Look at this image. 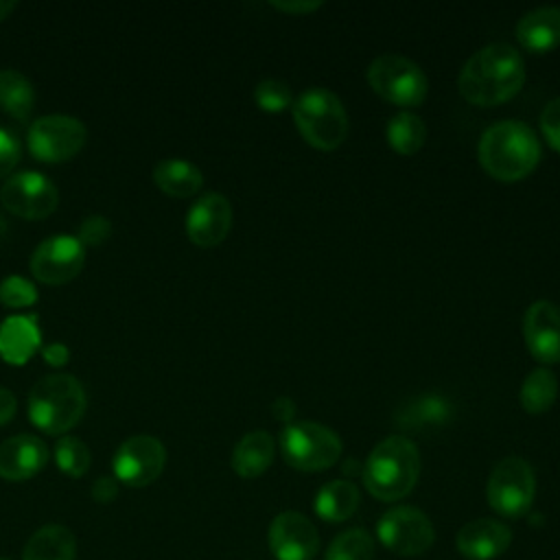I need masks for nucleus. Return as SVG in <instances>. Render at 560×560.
<instances>
[{
	"mask_svg": "<svg viewBox=\"0 0 560 560\" xmlns=\"http://www.w3.org/2000/svg\"><path fill=\"white\" fill-rule=\"evenodd\" d=\"M525 83L521 52L508 42H494L475 50L459 70V94L481 107L510 101Z\"/></svg>",
	"mask_w": 560,
	"mask_h": 560,
	"instance_id": "obj_1",
	"label": "nucleus"
},
{
	"mask_svg": "<svg viewBox=\"0 0 560 560\" xmlns=\"http://www.w3.org/2000/svg\"><path fill=\"white\" fill-rule=\"evenodd\" d=\"M477 155L481 168L501 182H516L529 175L540 160V142L523 120L492 122L479 138Z\"/></svg>",
	"mask_w": 560,
	"mask_h": 560,
	"instance_id": "obj_2",
	"label": "nucleus"
},
{
	"mask_svg": "<svg viewBox=\"0 0 560 560\" xmlns=\"http://www.w3.org/2000/svg\"><path fill=\"white\" fill-rule=\"evenodd\" d=\"M420 475V453L405 435L381 440L363 464V483L381 501H396L411 492Z\"/></svg>",
	"mask_w": 560,
	"mask_h": 560,
	"instance_id": "obj_3",
	"label": "nucleus"
},
{
	"mask_svg": "<svg viewBox=\"0 0 560 560\" xmlns=\"http://www.w3.org/2000/svg\"><path fill=\"white\" fill-rule=\"evenodd\" d=\"M85 407V389L72 374L44 376L28 394V418L48 435H63L77 427Z\"/></svg>",
	"mask_w": 560,
	"mask_h": 560,
	"instance_id": "obj_4",
	"label": "nucleus"
},
{
	"mask_svg": "<svg viewBox=\"0 0 560 560\" xmlns=\"http://www.w3.org/2000/svg\"><path fill=\"white\" fill-rule=\"evenodd\" d=\"M293 120L302 138L322 151L337 149L348 136V114L326 88H308L293 101Z\"/></svg>",
	"mask_w": 560,
	"mask_h": 560,
	"instance_id": "obj_5",
	"label": "nucleus"
},
{
	"mask_svg": "<svg viewBox=\"0 0 560 560\" xmlns=\"http://www.w3.org/2000/svg\"><path fill=\"white\" fill-rule=\"evenodd\" d=\"M341 440L339 435L311 420L289 422L280 433V451L284 462L304 472L326 470L341 457Z\"/></svg>",
	"mask_w": 560,
	"mask_h": 560,
	"instance_id": "obj_6",
	"label": "nucleus"
},
{
	"mask_svg": "<svg viewBox=\"0 0 560 560\" xmlns=\"http://www.w3.org/2000/svg\"><path fill=\"white\" fill-rule=\"evenodd\" d=\"M368 81L381 98L400 107L420 105L429 92V81L422 68L396 52L378 55L368 68Z\"/></svg>",
	"mask_w": 560,
	"mask_h": 560,
	"instance_id": "obj_7",
	"label": "nucleus"
},
{
	"mask_svg": "<svg viewBox=\"0 0 560 560\" xmlns=\"http://www.w3.org/2000/svg\"><path fill=\"white\" fill-rule=\"evenodd\" d=\"M490 508L505 518H521L529 512L536 494V477L532 466L516 455L501 459L486 486Z\"/></svg>",
	"mask_w": 560,
	"mask_h": 560,
	"instance_id": "obj_8",
	"label": "nucleus"
},
{
	"mask_svg": "<svg viewBox=\"0 0 560 560\" xmlns=\"http://www.w3.org/2000/svg\"><path fill=\"white\" fill-rule=\"evenodd\" d=\"M88 131L85 125L66 114H48L39 116L31 127H28V151L39 160V162H66L74 158L83 144H85Z\"/></svg>",
	"mask_w": 560,
	"mask_h": 560,
	"instance_id": "obj_9",
	"label": "nucleus"
},
{
	"mask_svg": "<svg viewBox=\"0 0 560 560\" xmlns=\"http://www.w3.org/2000/svg\"><path fill=\"white\" fill-rule=\"evenodd\" d=\"M376 536L383 547L398 556H420L433 545L435 529L422 510L396 505L378 518Z\"/></svg>",
	"mask_w": 560,
	"mask_h": 560,
	"instance_id": "obj_10",
	"label": "nucleus"
},
{
	"mask_svg": "<svg viewBox=\"0 0 560 560\" xmlns=\"http://www.w3.org/2000/svg\"><path fill=\"white\" fill-rule=\"evenodd\" d=\"M0 203L4 210L20 219L39 221L55 212L59 203L57 186L37 171H22L11 177L0 188Z\"/></svg>",
	"mask_w": 560,
	"mask_h": 560,
	"instance_id": "obj_11",
	"label": "nucleus"
},
{
	"mask_svg": "<svg viewBox=\"0 0 560 560\" xmlns=\"http://www.w3.org/2000/svg\"><path fill=\"white\" fill-rule=\"evenodd\" d=\"M166 464V448L153 435H131L127 438L114 455L112 468L116 481L129 488H144L153 483Z\"/></svg>",
	"mask_w": 560,
	"mask_h": 560,
	"instance_id": "obj_12",
	"label": "nucleus"
},
{
	"mask_svg": "<svg viewBox=\"0 0 560 560\" xmlns=\"http://www.w3.org/2000/svg\"><path fill=\"white\" fill-rule=\"evenodd\" d=\"M85 262V247L77 236L57 234L37 245L31 256V273L44 284H66L79 276Z\"/></svg>",
	"mask_w": 560,
	"mask_h": 560,
	"instance_id": "obj_13",
	"label": "nucleus"
},
{
	"mask_svg": "<svg viewBox=\"0 0 560 560\" xmlns=\"http://www.w3.org/2000/svg\"><path fill=\"white\" fill-rule=\"evenodd\" d=\"M269 549L276 560H313L319 551V534L300 512H280L269 525Z\"/></svg>",
	"mask_w": 560,
	"mask_h": 560,
	"instance_id": "obj_14",
	"label": "nucleus"
},
{
	"mask_svg": "<svg viewBox=\"0 0 560 560\" xmlns=\"http://www.w3.org/2000/svg\"><path fill=\"white\" fill-rule=\"evenodd\" d=\"M232 228V206L221 192L201 195L186 214V234L197 247L219 245Z\"/></svg>",
	"mask_w": 560,
	"mask_h": 560,
	"instance_id": "obj_15",
	"label": "nucleus"
},
{
	"mask_svg": "<svg viewBox=\"0 0 560 560\" xmlns=\"http://www.w3.org/2000/svg\"><path fill=\"white\" fill-rule=\"evenodd\" d=\"M527 350L540 363L560 361V306L549 300L534 302L523 317Z\"/></svg>",
	"mask_w": 560,
	"mask_h": 560,
	"instance_id": "obj_16",
	"label": "nucleus"
},
{
	"mask_svg": "<svg viewBox=\"0 0 560 560\" xmlns=\"http://www.w3.org/2000/svg\"><path fill=\"white\" fill-rule=\"evenodd\" d=\"M50 451L44 440L20 433L0 444V477L7 481H26L48 464Z\"/></svg>",
	"mask_w": 560,
	"mask_h": 560,
	"instance_id": "obj_17",
	"label": "nucleus"
},
{
	"mask_svg": "<svg viewBox=\"0 0 560 560\" xmlns=\"http://www.w3.org/2000/svg\"><path fill=\"white\" fill-rule=\"evenodd\" d=\"M457 551L468 560H494L508 551L512 532L494 518H475L457 532Z\"/></svg>",
	"mask_w": 560,
	"mask_h": 560,
	"instance_id": "obj_18",
	"label": "nucleus"
},
{
	"mask_svg": "<svg viewBox=\"0 0 560 560\" xmlns=\"http://www.w3.org/2000/svg\"><path fill=\"white\" fill-rule=\"evenodd\" d=\"M42 346L37 317L11 315L0 324V357L11 365H24Z\"/></svg>",
	"mask_w": 560,
	"mask_h": 560,
	"instance_id": "obj_19",
	"label": "nucleus"
},
{
	"mask_svg": "<svg viewBox=\"0 0 560 560\" xmlns=\"http://www.w3.org/2000/svg\"><path fill=\"white\" fill-rule=\"evenodd\" d=\"M516 39L529 52H547L560 46V9L536 7L516 22Z\"/></svg>",
	"mask_w": 560,
	"mask_h": 560,
	"instance_id": "obj_20",
	"label": "nucleus"
},
{
	"mask_svg": "<svg viewBox=\"0 0 560 560\" xmlns=\"http://www.w3.org/2000/svg\"><path fill=\"white\" fill-rule=\"evenodd\" d=\"M273 462V438L262 431L245 433L232 451V470L243 479L260 477Z\"/></svg>",
	"mask_w": 560,
	"mask_h": 560,
	"instance_id": "obj_21",
	"label": "nucleus"
},
{
	"mask_svg": "<svg viewBox=\"0 0 560 560\" xmlns=\"http://www.w3.org/2000/svg\"><path fill=\"white\" fill-rule=\"evenodd\" d=\"M77 540L63 525L39 527L24 545L22 560H74Z\"/></svg>",
	"mask_w": 560,
	"mask_h": 560,
	"instance_id": "obj_22",
	"label": "nucleus"
},
{
	"mask_svg": "<svg viewBox=\"0 0 560 560\" xmlns=\"http://www.w3.org/2000/svg\"><path fill=\"white\" fill-rule=\"evenodd\" d=\"M153 182L168 197H192L203 186V173L188 160L168 158L155 164Z\"/></svg>",
	"mask_w": 560,
	"mask_h": 560,
	"instance_id": "obj_23",
	"label": "nucleus"
},
{
	"mask_svg": "<svg viewBox=\"0 0 560 560\" xmlns=\"http://www.w3.org/2000/svg\"><path fill=\"white\" fill-rule=\"evenodd\" d=\"M361 494L352 481L335 479L319 488L315 497V512L328 523H341L350 518L359 508Z\"/></svg>",
	"mask_w": 560,
	"mask_h": 560,
	"instance_id": "obj_24",
	"label": "nucleus"
},
{
	"mask_svg": "<svg viewBox=\"0 0 560 560\" xmlns=\"http://www.w3.org/2000/svg\"><path fill=\"white\" fill-rule=\"evenodd\" d=\"M35 105L33 83L18 70H0V109L15 120H26Z\"/></svg>",
	"mask_w": 560,
	"mask_h": 560,
	"instance_id": "obj_25",
	"label": "nucleus"
},
{
	"mask_svg": "<svg viewBox=\"0 0 560 560\" xmlns=\"http://www.w3.org/2000/svg\"><path fill=\"white\" fill-rule=\"evenodd\" d=\"M558 396V378L549 368H536L532 370L518 392L521 407L527 413H542L547 411Z\"/></svg>",
	"mask_w": 560,
	"mask_h": 560,
	"instance_id": "obj_26",
	"label": "nucleus"
},
{
	"mask_svg": "<svg viewBox=\"0 0 560 560\" xmlns=\"http://www.w3.org/2000/svg\"><path fill=\"white\" fill-rule=\"evenodd\" d=\"M427 140V125L413 112H398L387 122V144L400 153L411 155L422 149Z\"/></svg>",
	"mask_w": 560,
	"mask_h": 560,
	"instance_id": "obj_27",
	"label": "nucleus"
},
{
	"mask_svg": "<svg viewBox=\"0 0 560 560\" xmlns=\"http://www.w3.org/2000/svg\"><path fill=\"white\" fill-rule=\"evenodd\" d=\"M324 560H374V538L363 527L348 529L328 545Z\"/></svg>",
	"mask_w": 560,
	"mask_h": 560,
	"instance_id": "obj_28",
	"label": "nucleus"
},
{
	"mask_svg": "<svg viewBox=\"0 0 560 560\" xmlns=\"http://www.w3.org/2000/svg\"><path fill=\"white\" fill-rule=\"evenodd\" d=\"M55 462L63 475L79 479L88 472L92 455L83 440H79L74 435H63L55 444Z\"/></svg>",
	"mask_w": 560,
	"mask_h": 560,
	"instance_id": "obj_29",
	"label": "nucleus"
},
{
	"mask_svg": "<svg viewBox=\"0 0 560 560\" xmlns=\"http://www.w3.org/2000/svg\"><path fill=\"white\" fill-rule=\"evenodd\" d=\"M254 101L262 112H269V114H278V112H284L287 107H293L291 88L280 79H262L254 88Z\"/></svg>",
	"mask_w": 560,
	"mask_h": 560,
	"instance_id": "obj_30",
	"label": "nucleus"
},
{
	"mask_svg": "<svg viewBox=\"0 0 560 560\" xmlns=\"http://www.w3.org/2000/svg\"><path fill=\"white\" fill-rule=\"evenodd\" d=\"M37 302V289L22 276H7L0 282V304L7 308H24Z\"/></svg>",
	"mask_w": 560,
	"mask_h": 560,
	"instance_id": "obj_31",
	"label": "nucleus"
},
{
	"mask_svg": "<svg viewBox=\"0 0 560 560\" xmlns=\"http://www.w3.org/2000/svg\"><path fill=\"white\" fill-rule=\"evenodd\" d=\"M109 234H112V221L105 219V217L94 214V217H88V219L81 221L77 238L81 241L83 247H96L103 241H107Z\"/></svg>",
	"mask_w": 560,
	"mask_h": 560,
	"instance_id": "obj_32",
	"label": "nucleus"
},
{
	"mask_svg": "<svg viewBox=\"0 0 560 560\" xmlns=\"http://www.w3.org/2000/svg\"><path fill=\"white\" fill-rule=\"evenodd\" d=\"M540 131L549 147L560 151V96L549 101L540 112Z\"/></svg>",
	"mask_w": 560,
	"mask_h": 560,
	"instance_id": "obj_33",
	"label": "nucleus"
},
{
	"mask_svg": "<svg viewBox=\"0 0 560 560\" xmlns=\"http://www.w3.org/2000/svg\"><path fill=\"white\" fill-rule=\"evenodd\" d=\"M20 162V142L13 131L0 127V179L7 177Z\"/></svg>",
	"mask_w": 560,
	"mask_h": 560,
	"instance_id": "obj_34",
	"label": "nucleus"
},
{
	"mask_svg": "<svg viewBox=\"0 0 560 560\" xmlns=\"http://www.w3.org/2000/svg\"><path fill=\"white\" fill-rule=\"evenodd\" d=\"M118 494V481L114 477H98L92 483V499L96 503H109Z\"/></svg>",
	"mask_w": 560,
	"mask_h": 560,
	"instance_id": "obj_35",
	"label": "nucleus"
},
{
	"mask_svg": "<svg viewBox=\"0 0 560 560\" xmlns=\"http://www.w3.org/2000/svg\"><path fill=\"white\" fill-rule=\"evenodd\" d=\"M42 357H44V361L46 363H50V365H55V368H61V365H66L68 363V359H70V350L63 346V343H50V346H44L42 348Z\"/></svg>",
	"mask_w": 560,
	"mask_h": 560,
	"instance_id": "obj_36",
	"label": "nucleus"
},
{
	"mask_svg": "<svg viewBox=\"0 0 560 560\" xmlns=\"http://www.w3.org/2000/svg\"><path fill=\"white\" fill-rule=\"evenodd\" d=\"M15 411H18V400H15V396H13L9 389L0 387V427L7 424V422H11V418L15 416Z\"/></svg>",
	"mask_w": 560,
	"mask_h": 560,
	"instance_id": "obj_37",
	"label": "nucleus"
},
{
	"mask_svg": "<svg viewBox=\"0 0 560 560\" xmlns=\"http://www.w3.org/2000/svg\"><path fill=\"white\" fill-rule=\"evenodd\" d=\"M271 7L291 13V15H302V13H311L315 9L322 7V2H308V0H300V2H271Z\"/></svg>",
	"mask_w": 560,
	"mask_h": 560,
	"instance_id": "obj_38",
	"label": "nucleus"
},
{
	"mask_svg": "<svg viewBox=\"0 0 560 560\" xmlns=\"http://www.w3.org/2000/svg\"><path fill=\"white\" fill-rule=\"evenodd\" d=\"M293 413H295V407H293V400L291 398H278L276 402H273V416L278 418V420H282V422H291L293 420Z\"/></svg>",
	"mask_w": 560,
	"mask_h": 560,
	"instance_id": "obj_39",
	"label": "nucleus"
},
{
	"mask_svg": "<svg viewBox=\"0 0 560 560\" xmlns=\"http://www.w3.org/2000/svg\"><path fill=\"white\" fill-rule=\"evenodd\" d=\"M13 9H18V2H15V0H0V22L7 20Z\"/></svg>",
	"mask_w": 560,
	"mask_h": 560,
	"instance_id": "obj_40",
	"label": "nucleus"
},
{
	"mask_svg": "<svg viewBox=\"0 0 560 560\" xmlns=\"http://www.w3.org/2000/svg\"><path fill=\"white\" fill-rule=\"evenodd\" d=\"M0 560H9V558H0Z\"/></svg>",
	"mask_w": 560,
	"mask_h": 560,
	"instance_id": "obj_41",
	"label": "nucleus"
}]
</instances>
